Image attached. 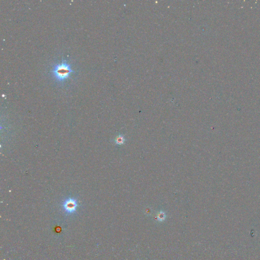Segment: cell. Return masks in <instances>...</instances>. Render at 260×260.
Segmentation results:
<instances>
[{"label": "cell", "mask_w": 260, "mask_h": 260, "mask_svg": "<svg viewBox=\"0 0 260 260\" xmlns=\"http://www.w3.org/2000/svg\"><path fill=\"white\" fill-rule=\"evenodd\" d=\"M73 72L71 65L66 61H63L53 66L52 74L56 80L63 82L68 78L71 73Z\"/></svg>", "instance_id": "cell-1"}, {"label": "cell", "mask_w": 260, "mask_h": 260, "mask_svg": "<svg viewBox=\"0 0 260 260\" xmlns=\"http://www.w3.org/2000/svg\"><path fill=\"white\" fill-rule=\"evenodd\" d=\"M62 206L66 213L73 214L76 211L78 206L77 200L74 198H69L63 202Z\"/></svg>", "instance_id": "cell-2"}, {"label": "cell", "mask_w": 260, "mask_h": 260, "mask_svg": "<svg viewBox=\"0 0 260 260\" xmlns=\"http://www.w3.org/2000/svg\"><path fill=\"white\" fill-rule=\"evenodd\" d=\"M126 141H127V139L125 138L124 135L122 134H120L113 140V142L116 144L118 145H122L124 144Z\"/></svg>", "instance_id": "cell-3"}, {"label": "cell", "mask_w": 260, "mask_h": 260, "mask_svg": "<svg viewBox=\"0 0 260 260\" xmlns=\"http://www.w3.org/2000/svg\"><path fill=\"white\" fill-rule=\"evenodd\" d=\"M166 217V213L163 211H160L157 215V218L159 221L162 222V221H164Z\"/></svg>", "instance_id": "cell-4"}]
</instances>
